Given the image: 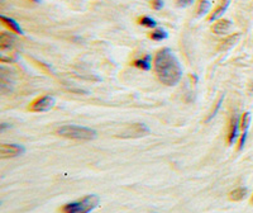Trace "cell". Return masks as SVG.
<instances>
[{
	"label": "cell",
	"instance_id": "6da1fadb",
	"mask_svg": "<svg viewBox=\"0 0 253 213\" xmlns=\"http://www.w3.org/2000/svg\"><path fill=\"white\" fill-rule=\"evenodd\" d=\"M155 70L158 80L166 87H175L181 80L182 67L170 49L161 50L156 55Z\"/></svg>",
	"mask_w": 253,
	"mask_h": 213
},
{
	"label": "cell",
	"instance_id": "7a4b0ae2",
	"mask_svg": "<svg viewBox=\"0 0 253 213\" xmlns=\"http://www.w3.org/2000/svg\"><path fill=\"white\" fill-rule=\"evenodd\" d=\"M57 133L65 138H72V140H94L96 137V132L91 128L83 126H62L57 130Z\"/></svg>",
	"mask_w": 253,
	"mask_h": 213
},
{
	"label": "cell",
	"instance_id": "3957f363",
	"mask_svg": "<svg viewBox=\"0 0 253 213\" xmlns=\"http://www.w3.org/2000/svg\"><path fill=\"white\" fill-rule=\"evenodd\" d=\"M99 197L98 196H86L78 202H72L69 205L63 206L62 213H89L94 208L98 207Z\"/></svg>",
	"mask_w": 253,
	"mask_h": 213
},
{
	"label": "cell",
	"instance_id": "277c9868",
	"mask_svg": "<svg viewBox=\"0 0 253 213\" xmlns=\"http://www.w3.org/2000/svg\"><path fill=\"white\" fill-rule=\"evenodd\" d=\"M55 106V98L52 95H43L35 99L29 104V110L32 112H47Z\"/></svg>",
	"mask_w": 253,
	"mask_h": 213
},
{
	"label": "cell",
	"instance_id": "5b68a950",
	"mask_svg": "<svg viewBox=\"0 0 253 213\" xmlns=\"http://www.w3.org/2000/svg\"><path fill=\"white\" fill-rule=\"evenodd\" d=\"M151 131L150 128L143 123H134L132 126H128L123 132L121 133L122 137L124 138H138L143 137L144 135H148Z\"/></svg>",
	"mask_w": 253,
	"mask_h": 213
},
{
	"label": "cell",
	"instance_id": "8992f818",
	"mask_svg": "<svg viewBox=\"0 0 253 213\" xmlns=\"http://www.w3.org/2000/svg\"><path fill=\"white\" fill-rule=\"evenodd\" d=\"M24 154V147L17 144H4L0 146V156L3 159H12Z\"/></svg>",
	"mask_w": 253,
	"mask_h": 213
},
{
	"label": "cell",
	"instance_id": "52a82bcc",
	"mask_svg": "<svg viewBox=\"0 0 253 213\" xmlns=\"http://www.w3.org/2000/svg\"><path fill=\"white\" fill-rule=\"evenodd\" d=\"M251 123V113L250 112H246L242 114V118H241V130H242V136L239 138V142H238V149L242 150L243 146L246 144V140H247V133H248V127H250Z\"/></svg>",
	"mask_w": 253,
	"mask_h": 213
},
{
	"label": "cell",
	"instance_id": "ba28073f",
	"mask_svg": "<svg viewBox=\"0 0 253 213\" xmlns=\"http://www.w3.org/2000/svg\"><path fill=\"white\" fill-rule=\"evenodd\" d=\"M241 128V122H239L238 115L234 114L232 118H230L229 123V132H228V144L233 145L236 142L237 137H238V131Z\"/></svg>",
	"mask_w": 253,
	"mask_h": 213
},
{
	"label": "cell",
	"instance_id": "9c48e42d",
	"mask_svg": "<svg viewBox=\"0 0 253 213\" xmlns=\"http://www.w3.org/2000/svg\"><path fill=\"white\" fill-rule=\"evenodd\" d=\"M230 28H232V22L230 20L220 19L214 24L211 31H213V33H215L218 36H224L230 31Z\"/></svg>",
	"mask_w": 253,
	"mask_h": 213
},
{
	"label": "cell",
	"instance_id": "30bf717a",
	"mask_svg": "<svg viewBox=\"0 0 253 213\" xmlns=\"http://www.w3.org/2000/svg\"><path fill=\"white\" fill-rule=\"evenodd\" d=\"M229 4H230V0H219L218 6H216L215 10H214V12L211 13V15L209 17L210 22L216 20L218 18H220L221 15L224 14V13L227 12V9H228V6H229Z\"/></svg>",
	"mask_w": 253,
	"mask_h": 213
},
{
	"label": "cell",
	"instance_id": "8fae6325",
	"mask_svg": "<svg viewBox=\"0 0 253 213\" xmlns=\"http://www.w3.org/2000/svg\"><path fill=\"white\" fill-rule=\"evenodd\" d=\"M14 42L15 36L12 35V33H5V32H3V33L0 35V47H1L3 51L12 49Z\"/></svg>",
	"mask_w": 253,
	"mask_h": 213
},
{
	"label": "cell",
	"instance_id": "7c38bea8",
	"mask_svg": "<svg viewBox=\"0 0 253 213\" xmlns=\"http://www.w3.org/2000/svg\"><path fill=\"white\" fill-rule=\"evenodd\" d=\"M0 19H1V22L4 23V26H6L8 28L12 29V31L15 32L17 35H24L23 29L20 28V26L17 23V22H15L14 19L5 17V15H0Z\"/></svg>",
	"mask_w": 253,
	"mask_h": 213
},
{
	"label": "cell",
	"instance_id": "4fadbf2b",
	"mask_svg": "<svg viewBox=\"0 0 253 213\" xmlns=\"http://www.w3.org/2000/svg\"><path fill=\"white\" fill-rule=\"evenodd\" d=\"M239 38H241V35H239V33L229 36V37H227L224 41H223V42H221L219 50H220V51H227V50L232 49V47H233L234 45L238 42Z\"/></svg>",
	"mask_w": 253,
	"mask_h": 213
},
{
	"label": "cell",
	"instance_id": "5bb4252c",
	"mask_svg": "<svg viewBox=\"0 0 253 213\" xmlns=\"http://www.w3.org/2000/svg\"><path fill=\"white\" fill-rule=\"evenodd\" d=\"M151 61H152V56L146 55V56H143L142 58L135 60L134 62H133V65H134L135 67H138V69L146 70L147 71V70L151 69Z\"/></svg>",
	"mask_w": 253,
	"mask_h": 213
},
{
	"label": "cell",
	"instance_id": "9a60e30c",
	"mask_svg": "<svg viewBox=\"0 0 253 213\" xmlns=\"http://www.w3.org/2000/svg\"><path fill=\"white\" fill-rule=\"evenodd\" d=\"M247 193H248L247 188H243V187L237 188V189H234L233 192H230L229 198L232 199V201H242V199L247 196Z\"/></svg>",
	"mask_w": 253,
	"mask_h": 213
},
{
	"label": "cell",
	"instance_id": "2e32d148",
	"mask_svg": "<svg viewBox=\"0 0 253 213\" xmlns=\"http://www.w3.org/2000/svg\"><path fill=\"white\" fill-rule=\"evenodd\" d=\"M167 32L162 28H157L156 31H153L152 33L150 35V37L152 38L153 41H162V40H166L167 38Z\"/></svg>",
	"mask_w": 253,
	"mask_h": 213
},
{
	"label": "cell",
	"instance_id": "e0dca14e",
	"mask_svg": "<svg viewBox=\"0 0 253 213\" xmlns=\"http://www.w3.org/2000/svg\"><path fill=\"white\" fill-rule=\"evenodd\" d=\"M210 9V3L208 0H202L198 5V10H196V14L200 17V15H205Z\"/></svg>",
	"mask_w": 253,
	"mask_h": 213
},
{
	"label": "cell",
	"instance_id": "ac0fdd59",
	"mask_svg": "<svg viewBox=\"0 0 253 213\" xmlns=\"http://www.w3.org/2000/svg\"><path fill=\"white\" fill-rule=\"evenodd\" d=\"M139 23L142 24L143 27H147V28H156L157 27V22L155 19H152L151 17H142L139 19Z\"/></svg>",
	"mask_w": 253,
	"mask_h": 213
},
{
	"label": "cell",
	"instance_id": "d6986e66",
	"mask_svg": "<svg viewBox=\"0 0 253 213\" xmlns=\"http://www.w3.org/2000/svg\"><path fill=\"white\" fill-rule=\"evenodd\" d=\"M221 102H223V97H221L220 99H219L218 101V103H216V106H215V109H214V112H211L209 114V117H208V119H207V122H209L210 119H213L214 117H215V114H216V112H218L219 109H220V106H221Z\"/></svg>",
	"mask_w": 253,
	"mask_h": 213
},
{
	"label": "cell",
	"instance_id": "ffe728a7",
	"mask_svg": "<svg viewBox=\"0 0 253 213\" xmlns=\"http://www.w3.org/2000/svg\"><path fill=\"white\" fill-rule=\"evenodd\" d=\"M152 6L156 10L164 8V0H152Z\"/></svg>",
	"mask_w": 253,
	"mask_h": 213
},
{
	"label": "cell",
	"instance_id": "44dd1931",
	"mask_svg": "<svg viewBox=\"0 0 253 213\" xmlns=\"http://www.w3.org/2000/svg\"><path fill=\"white\" fill-rule=\"evenodd\" d=\"M194 3V0H177V5L180 8H185V6H189Z\"/></svg>",
	"mask_w": 253,
	"mask_h": 213
},
{
	"label": "cell",
	"instance_id": "7402d4cb",
	"mask_svg": "<svg viewBox=\"0 0 253 213\" xmlns=\"http://www.w3.org/2000/svg\"><path fill=\"white\" fill-rule=\"evenodd\" d=\"M31 1H33V3H41V0H31Z\"/></svg>",
	"mask_w": 253,
	"mask_h": 213
},
{
	"label": "cell",
	"instance_id": "603a6c76",
	"mask_svg": "<svg viewBox=\"0 0 253 213\" xmlns=\"http://www.w3.org/2000/svg\"><path fill=\"white\" fill-rule=\"evenodd\" d=\"M251 202H252V205H253V197H252V201H251Z\"/></svg>",
	"mask_w": 253,
	"mask_h": 213
}]
</instances>
